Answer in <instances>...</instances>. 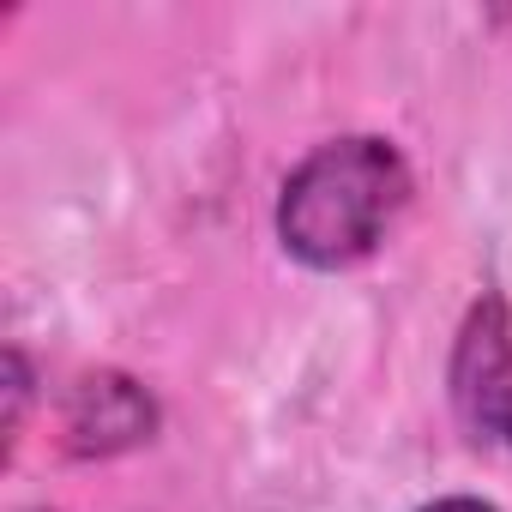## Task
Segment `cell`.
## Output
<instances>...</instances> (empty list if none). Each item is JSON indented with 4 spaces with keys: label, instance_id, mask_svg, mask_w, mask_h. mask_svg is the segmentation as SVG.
Returning a JSON list of instances; mask_svg holds the SVG:
<instances>
[{
    "label": "cell",
    "instance_id": "6da1fadb",
    "mask_svg": "<svg viewBox=\"0 0 512 512\" xmlns=\"http://www.w3.org/2000/svg\"><path fill=\"white\" fill-rule=\"evenodd\" d=\"M416 199V169L386 133H338L290 163L272 199L284 260L314 278H344L392 241Z\"/></svg>",
    "mask_w": 512,
    "mask_h": 512
},
{
    "label": "cell",
    "instance_id": "277c9868",
    "mask_svg": "<svg viewBox=\"0 0 512 512\" xmlns=\"http://www.w3.org/2000/svg\"><path fill=\"white\" fill-rule=\"evenodd\" d=\"M0 392H7V458H19L25 422H31V404H37V362H31L25 344H7V380H0Z\"/></svg>",
    "mask_w": 512,
    "mask_h": 512
},
{
    "label": "cell",
    "instance_id": "3957f363",
    "mask_svg": "<svg viewBox=\"0 0 512 512\" xmlns=\"http://www.w3.org/2000/svg\"><path fill=\"white\" fill-rule=\"evenodd\" d=\"M163 398L127 368H85L61 386L55 404V446L73 464H115L127 452L157 446Z\"/></svg>",
    "mask_w": 512,
    "mask_h": 512
},
{
    "label": "cell",
    "instance_id": "7a4b0ae2",
    "mask_svg": "<svg viewBox=\"0 0 512 512\" xmlns=\"http://www.w3.org/2000/svg\"><path fill=\"white\" fill-rule=\"evenodd\" d=\"M446 410L464 446L512 464V296L482 284L446 350Z\"/></svg>",
    "mask_w": 512,
    "mask_h": 512
},
{
    "label": "cell",
    "instance_id": "5b68a950",
    "mask_svg": "<svg viewBox=\"0 0 512 512\" xmlns=\"http://www.w3.org/2000/svg\"><path fill=\"white\" fill-rule=\"evenodd\" d=\"M410 512H500V506L488 494H434V500H422Z\"/></svg>",
    "mask_w": 512,
    "mask_h": 512
}]
</instances>
